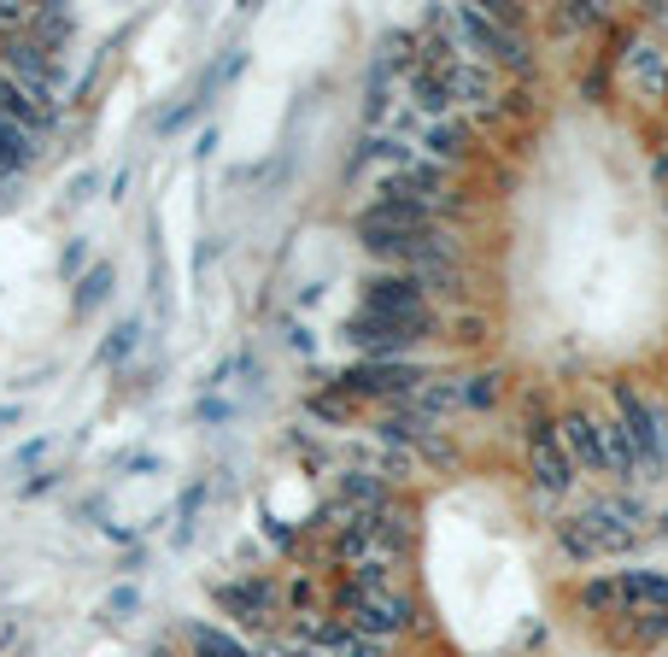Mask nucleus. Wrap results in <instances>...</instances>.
I'll use <instances>...</instances> for the list:
<instances>
[{
	"label": "nucleus",
	"mask_w": 668,
	"mask_h": 657,
	"mask_svg": "<svg viewBox=\"0 0 668 657\" xmlns=\"http://www.w3.org/2000/svg\"><path fill=\"white\" fill-rule=\"evenodd\" d=\"M499 376H492V370H482V376H469V387H464V406H492V399H499Z\"/></svg>",
	"instance_id": "obj_21"
},
{
	"label": "nucleus",
	"mask_w": 668,
	"mask_h": 657,
	"mask_svg": "<svg viewBox=\"0 0 668 657\" xmlns=\"http://www.w3.org/2000/svg\"><path fill=\"white\" fill-rule=\"evenodd\" d=\"M212 593H217V604H223V611H235L241 622H252V628H264L270 599H276L264 581H223V587H212Z\"/></svg>",
	"instance_id": "obj_7"
},
{
	"label": "nucleus",
	"mask_w": 668,
	"mask_h": 657,
	"mask_svg": "<svg viewBox=\"0 0 668 657\" xmlns=\"http://www.w3.org/2000/svg\"><path fill=\"white\" fill-rule=\"evenodd\" d=\"M622 65H627V77L639 82L645 94H668V65H663V54H657L650 42H627Z\"/></svg>",
	"instance_id": "obj_9"
},
{
	"label": "nucleus",
	"mask_w": 668,
	"mask_h": 657,
	"mask_svg": "<svg viewBox=\"0 0 668 657\" xmlns=\"http://www.w3.org/2000/svg\"><path fill=\"white\" fill-rule=\"evenodd\" d=\"M340 499H352L358 511H382V482L370 476V469H347V476H340Z\"/></svg>",
	"instance_id": "obj_15"
},
{
	"label": "nucleus",
	"mask_w": 668,
	"mask_h": 657,
	"mask_svg": "<svg viewBox=\"0 0 668 657\" xmlns=\"http://www.w3.org/2000/svg\"><path fill=\"white\" fill-rule=\"evenodd\" d=\"M287 657H322V652H287Z\"/></svg>",
	"instance_id": "obj_29"
},
{
	"label": "nucleus",
	"mask_w": 668,
	"mask_h": 657,
	"mask_svg": "<svg viewBox=\"0 0 668 657\" xmlns=\"http://www.w3.org/2000/svg\"><path fill=\"white\" fill-rule=\"evenodd\" d=\"M445 89H452V106H457V100H487L492 94V77L482 71V65L457 59V65H445Z\"/></svg>",
	"instance_id": "obj_13"
},
{
	"label": "nucleus",
	"mask_w": 668,
	"mask_h": 657,
	"mask_svg": "<svg viewBox=\"0 0 668 657\" xmlns=\"http://www.w3.org/2000/svg\"><path fill=\"white\" fill-rule=\"evenodd\" d=\"M469 141H475V129L464 124V117H434V124L422 129V147H428L434 159H464Z\"/></svg>",
	"instance_id": "obj_10"
},
{
	"label": "nucleus",
	"mask_w": 668,
	"mask_h": 657,
	"mask_svg": "<svg viewBox=\"0 0 668 657\" xmlns=\"http://www.w3.org/2000/svg\"><path fill=\"white\" fill-rule=\"evenodd\" d=\"M528 469H534V487H545V494H563V487L575 482V464L569 452L557 446L552 429H534V452H528Z\"/></svg>",
	"instance_id": "obj_5"
},
{
	"label": "nucleus",
	"mask_w": 668,
	"mask_h": 657,
	"mask_svg": "<svg viewBox=\"0 0 668 657\" xmlns=\"http://www.w3.org/2000/svg\"><path fill=\"white\" fill-rule=\"evenodd\" d=\"M627 634H633V639L668 634V611H627Z\"/></svg>",
	"instance_id": "obj_20"
},
{
	"label": "nucleus",
	"mask_w": 668,
	"mask_h": 657,
	"mask_svg": "<svg viewBox=\"0 0 668 657\" xmlns=\"http://www.w3.org/2000/svg\"><path fill=\"white\" fill-rule=\"evenodd\" d=\"M452 406H464V387H457V382H440V376H428V382L417 387V411L440 417V411H452Z\"/></svg>",
	"instance_id": "obj_16"
},
{
	"label": "nucleus",
	"mask_w": 668,
	"mask_h": 657,
	"mask_svg": "<svg viewBox=\"0 0 668 657\" xmlns=\"http://www.w3.org/2000/svg\"><path fill=\"white\" fill-rule=\"evenodd\" d=\"M364 311L382 317V324H399L410 341L434 329V311L422 306L417 276H375V282H364Z\"/></svg>",
	"instance_id": "obj_2"
},
{
	"label": "nucleus",
	"mask_w": 668,
	"mask_h": 657,
	"mask_svg": "<svg viewBox=\"0 0 668 657\" xmlns=\"http://www.w3.org/2000/svg\"><path fill=\"white\" fill-rule=\"evenodd\" d=\"M312 411H317V417H347V406H340V399H329V394L312 399Z\"/></svg>",
	"instance_id": "obj_27"
},
{
	"label": "nucleus",
	"mask_w": 668,
	"mask_h": 657,
	"mask_svg": "<svg viewBox=\"0 0 668 657\" xmlns=\"http://www.w3.org/2000/svg\"><path fill=\"white\" fill-rule=\"evenodd\" d=\"M428 229V212L422 206H405V200H375V206L358 217V235H364L370 252H382V259H405L410 241Z\"/></svg>",
	"instance_id": "obj_1"
},
{
	"label": "nucleus",
	"mask_w": 668,
	"mask_h": 657,
	"mask_svg": "<svg viewBox=\"0 0 668 657\" xmlns=\"http://www.w3.org/2000/svg\"><path fill=\"white\" fill-rule=\"evenodd\" d=\"M0 423H19V406H0Z\"/></svg>",
	"instance_id": "obj_28"
},
{
	"label": "nucleus",
	"mask_w": 668,
	"mask_h": 657,
	"mask_svg": "<svg viewBox=\"0 0 668 657\" xmlns=\"http://www.w3.org/2000/svg\"><path fill=\"white\" fill-rule=\"evenodd\" d=\"M30 19H36L30 7H12V0H0V30H24Z\"/></svg>",
	"instance_id": "obj_25"
},
{
	"label": "nucleus",
	"mask_w": 668,
	"mask_h": 657,
	"mask_svg": "<svg viewBox=\"0 0 668 657\" xmlns=\"http://www.w3.org/2000/svg\"><path fill=\"white\" fill-rule=\"evenodd\" d=\"M106 294H112V264H94V271L77 282V317H82V311H94Z\"/></svg>",
	"instance_id": "obj_17"
},
{
	"label": "nucleus",
	"mask_w": 668,
	"mask_h": 657,
	"mask_svg": "<svg viewBox=\"0 0 668 657\" xmlns=\"http://www.w3.org/2000/svg\"><path fill=\"white\" fill-rule=\"evenodd\" d=\"M30 159H36V141H30V129H24V124H7V117H0V177L24 171Z\"/></svg>",
	"instance_id": "obj_12"
},
{
	"label": "nucleus",
	"mask_w": 668,
	"mask_h": 657,
	"mask_svg": "<svg viewBox=\"0 0 668 657\" xmlns=\"http://www.w3.org/2000/svg\"><path fill=\"white\" fill-rule=\"evenodd\" d=\"M428 376L417 364H393V359H375V364H352L347 376H340V387L347 394H417Z\"/></svg>",
	"instance_id": "obj_4"
},
{
	"label": "nucleus",
	"mask_w": 668,
	"mask_h": 657,
	"mask_svg": "<svg viewBox=\"0 0 668 657\" xmlns=\"http://www.w3.org/2000/svg\"><path fill=\"white\" fill-rule=\"evenodd\" d=\"M615 411H622V429H627V446H633V469L657 476L663 469V423H657V411H650L633 387H615Z\"/></svg>",
	"instance_id": "obj_3"
},
{
	"label": "nucleus",
	"mask_w": 668,
	"mask_h": 657,
	"mask_svg": "<svg viewBox=\"0 0 668 657\" xmlns=\"http://www.w3.org/2000/svg\"><path fill=\"white\" fill-rule=\"evenodd\" d=\"M329 657H382V646H375L370 634H352V628H347V634L335 639V652H329Z\"/></svg>",
	"instance_id": "obj_22"
},
{
	"label": "nucleus",
	"mask_w": 668,
	"mask_h": 657,
	"mask_svg": "<svg viewBox=\"0 0 668 657\" xmlns=\"http://www.w3.org/2000/svg\"><path fill=\"white\" fill-rule=\"evenodd\" d=\"M557 446L569 452V464H580V469H604V446H598V417H587V411H569L557 423Z\"/></svg>",
	"instance_id": "obj_6"
},
{
	"label": "nucleus",
	"mask_w": 668,
	"mask_h": 657,
	"mask_svg": "<svg viewBox=\"0 0 668 657\" xmlns=\"http://www.w3.org/2000/svg\"><path fill=\"white\" fill-rule=\"evenodd\" d=\"M194 646H200V657H252L241 639H229V634H217V628H200Z\"/></svg>",
	"instance_id": "obj_19"
},
{
	"label": "nucleus",
	"mask_w": 668,
	"mask_h": 657,
	"mask_svg": "<svg viewBox=\"0 0 668 657\" xmlns=\"http://www.w3.org/2000/svg\"><path fill=\"white\" fill-rule=\"evenodd\" d=\"M347 341L364 347V352H375V359H387V352H399V347L410 341V335H405L399 324H382V317H370V311H352Z\"/></svg>",
	"instance_id": "obj_8"
},
{
	"label": "nucleus",
	"mask_w": 668,
	"mask_h": 657,
	"mask_svg": "<svg viewBox=\"0 0 668 657\" xmlns=\"http://www.w3.org/2000/svg\"><path fill=\"white\" fill-rule=\"evenodd\" d=\"M580 604L587 611H627V593H622V581H587L580 587Z\"/></svg>",
	"instance_id": "obj_18"
},
{
	"label": "nucleus",
	"mask_w": 668,
	"mask_h": 657,
	"mask_svg": "<svg viewBox=\"0 0 668 657\" xmlns=\"http://www.w3.org/2000/svg\"><path fill=\"white\" fill-rule=\"evenodd\" d=\"M563 19H569V24H604V12H598V7H569Z\"/></svg>",
	"instance_id": "obj_26"
},
{
	"label": "nucleus",
	"mask_w": 668,
	"mask_h": 657,
	"mask_svg": "<svg viewBox=\"0 0 668 657\" xmlns=\"http://www.w3.org/2000/svg\"><path fill=\"white\" fill-rule=\"evenodd\" d=\"M135 335H141V329H135V324H124V329H112V341H106V359H129V352H135Z\"/></svg>",
	"instance_id": "obj_23"
},
{
	"label": "nucleus",
	"mask_w": 668,
	"mask_h": 657,
	"mask_svg": "<svg viewBox=\"0 0 668 657\" xmlns=\"http://www.w3.org/2000/svg\"><path fill=\"white\" fill-rule=\"evenodd\" d=\"M382 434H387V441H428V434H434V429H428V411H417V399H410V406L405 411H387V423H382Z\"/></svg>",
	"instance_id": "obj_14"
},
{
	"label": "nucleus",
	"mask_w": 668,
	"mask_h": 657,
	"mask_svg": "<svg viewBox=\"0 0 668 657\" xmlns=\"http://www.w3.org/2000/svg\"><path fill=\"white\" fill-rule=\"evenodd\" d=\"M135 604H141V593H135V587H117V593L106 599V616H129Z\"/></svg>",
	"instance_id": "obj_24"
},
{
	"label": "nucleus",
	"mask_w": 668,
	"mask_h": 657,
	"mask_svg": "<svg viewBox=\"0 0 668 657\" xmlns=\"http://www.w3.org/2000/svg\"><path fill=\"white\" fill-rule=\"evenodd\" d=\"M622 593H627V611H668V581L650 576V569H627Z\"/></svg>",
	"instance_id": "obj_11"
}]
</instances>
